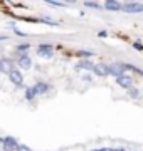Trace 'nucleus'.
I'll return each instance as SVG.
<instances>
[{
  "instance_id": "nucleus-1",
  "label": "nucleus",
  "mask_w": 143,
  "mask_h": 151,
  "mask_svg": "<svg viewBox=\"0 0 143 151\" xmlns=\"http://www.w3.org/2000/svg\"><path fill=\"white\" fill-rule=\"evenodd\" d=\"M123 12H128V14H140L143 12V4L140 2H126L125 5H121Z\"/></svg>"
},
{
  "instance_id": "nucleus-2",
  "label": "nucleus",
  "mask_w": 143,
  "mask_h": 151,
  "mask_svg": "<svg viewBox=\"0 0 143 151\" xmlns=\"http://www.w3.org/2000/svg\"><path fill=\"white\" fill-rule=\"evenodd\" d=\"M37 54L40 55V57H46V59H49V57H52V47L51 45H47V44H40L37 47Z\"/></svg>"
},
{
  "instance_id": "nucleus-3",
  "label": "nucleus",
  "mask_w": 143,
  "mask_h": 151,
  "mask_svg": "<svg viewBox=\"0 0 143 151\" xmlns=\"http://www.w3.org/2000/svg\"><path fill=\"white\" fill-rule=\"evenodd\" d=\"M9 79H10L12 84H15V86H22L24 77H22V74H20L17 69H12L10 72H9Z\"/></svg>"
},
{
  "instance_id": "nucleus-4",
  "label": "nucleus",
  "mask_w": 143,
  "mask_h": 151,
  "mask_svg": "<svg viewBox=\"0 0 143 151\" xmlns=\"http://www.w3.org/2000/svg\"><path fill=\"white\" fill-rule=\"evenodd\" d=\"M116 81V84H120L121 87H131V76H126V74H121V76H118L115 79Z\"/></svg>"
},
{
  "instance_id": "nucleus-5",
  "label": "nucleus",
  "mask_w": 143,
  "mask_h": 151,
  "mask_svg": "<svg viewBox=\"0 0 143 151\" xmlns=\"http://www.w3.org/2000/svg\"><path fill=\"white\" fill-rule=\"evenodd\" d=\"M93 72L99 77H105V76L110 74V70H108V65L106 64H94L93 65Z\"/></svg>"
},
{
  "instance_id": "nucleus-6",
  "label": "nucleus",
  "mask_w": 143,
  "mask_h": 151,
  "mask_svg": "<svg viewBox=\"0 0 143 151\" xmlns=\"http://www.w3.org/2000/svg\"><path fill=\"white\" fill-rule=\"evenodd\" d=\"M108 70H110V74H113L115 77L125 74V67H123V64H111V65H108Z\"/></svg>"
},
{
  "instance_id": "nucleus-7",
  "label": "nucleus",
  "mask_w": 143,
  "mask_h": 151,
  "mask_svg": "<svg viewBox=\"0 0 143 151\" xmlns=\"http://www.w3.org/2000/svg\"><path fill=\"white\" fill-rule=\"evenodd\" d=\"M17 146H19V143H17L15 138H12V136H9V138H5V139H4V148H5V150L15 151Z\"/></svg>"
},
{
  "instance_id": "nucleus-8",
  "label": "nucleus",
  "mask_w": 143,
  "mask_h": 151,
  "mask_svg": "<svg viewBox=\"0 0 143 151\" xmlns=\"http://www.w3.org/2000/svg\"><path fill=\"white\" fill-rule=\"evenodd\" d=\"M10 70H12V60L10 59H2L0 60V72L9 74Z\"/></svg>"
},
{
  "instance_id": "nucleus-9",
  "label": "nucleus",
  "mask_w": 143,
  "mask_h": 151,
  "mask_svg": "<svg viewBox=\"0 0 143 151\" xmlns=\"http://www.w3.org/2000/svg\"><path fill=\"white\" fill-rule=\"evenodd\" d=\"M32 89H34V92H35V94H44V92L49 91V86H47L46 82H37Z\"/></svg>"
},
{
  "instance_id": "nucleus-10",
  "label": "nucleus",
  "mask_w": 143,
  "mask_h": 151,
  "mask_svg": "<svg viewBox=\"0 0 143 151\" xmlns=\"http://www.w3.org/2000/svg\"><path fill=\"white\" fill-rule=\"evenodd\" d=\"M19 65H20L22 69H29V67L32 65V60L29 59L27 55H20V59H19Z\"/></svg>"
},
{
  "instance_id": "nucleus-11",
  "label": "nucleus",
  "mask_w": 143,
  "mask_h": 151,
  "mask_svg": "<svg viewBox=\"0 0 143 151\" xmlns=\"http://www.w3.org/2000/svg\"><path fill=\"white\" fill-rule=\"evenodd\" d=\"M105 7L108 9V10H120L121 9V4L120 2H113V0H108L105 4Z\"/></svg>"
},
{
  "instance_id": "nucleus-12",
  "label": "nucleus",
  "mask_w": 143,
  "mask_h": 151,
  "mask_svg": "<svg viewBox=\"0 0 143 151\" xmlns=\"http://www.w3.org/2000/svg\"><path fill=\"white\" fill-rule=\"evenodd\" d=\"M93 62H89V60H79V62H77V67H79V69H86V70H91L93 69Z\"/></svg>"
},
{
  "instance_id": "nucleus-13",
  "label": "nucleus",
  "mask_w": 143,
  "mask_h": 151,
  "mask_svg": "<svg viewBox=\"0 0 143 151\" xmlns=\"http://www.w3.org/2000/svg\"><path fill=\"white\" fill-rule=\"evenodd\" d=\"M27 49H29V44H20V45H17V54L19 55H27L25 54Z\"/></svg>"
},
{
  "instance_id": "nucleus-14",
  "label": "nucleus",
  "mask_w": 143,
  "mask_h": 151,
  "mask_svg": "<svg viewBox=\"0 0 143 151\" xmlns=\"http://www.w3.org/2000/svg\"><path fill=\"white\" fill-rule=\"evenodd\" d=\"M128 94H130L131 97H135V99H136V97L140 96V91H138L136 87H128Z\"/></svg>"
},
{
  "instance_id": "nucleus-15",
  "label": "nucleus",
  "mask_w": 143,
  "mask_h": 151,
  "mask_svg": "<svg viewBox=\"0 0 143 151\" xmlns=\"http://www.w3.org/2000/svg\"><path fill=\"white\" fill-rule=\"evenodd\" d=\"M34 96H35L34 89H32V87H29L27 91H25V99H29V101H30V99H34Z\"/></svg>"
},
{
  "instance_id": "nucleus-16",
  "label": "nucleus",
  "mask_w": 143,
  "mask_h": 151,
  "mask_svg": "<svg viewBox=\"0 0 143 151\" xmlns=\"http://www.w3.org/2000/svg\"><path fill=\"white\" fill-rule=\"evenodd\" d=\"M77 55H81V57H91L93 55V52H88V50H79V52H76Z\"/></svg>"
},
{
  "instance_id": "nucleus-17",
  "label": "nucleus",
  "mask_w": 143,
  "mask_h": 151,
  "mask_svg": "<svg viewBox=\"0 0 143 151\" xmlns=\"http://www.w3.org/2000/svg\"><path fill=\"white\" fill-rule=\"evenodd\" d=\"M15 151H32V150H30L29 146H25V145H19V146H17V150H15Z\"/></svg>"
},
{
  "instance_id": "nucleus-18",
  "label": "nucleus",
  "mask_w": 143,
  "mask_h": 151,
  "mask_svg": "<svg viewBox=\"0 0 143 151\" xmlns=\"http://www.w3.org/2000/svg\"><path fill=\"white\" fill-rule=\"evenodd\" d=\"M84 5H86V7H93V9H98L99 4H96V2H86Z\"/></svg>"
},
{
  "instance_id": "nucleus-19",
  "label": "nucleus",
  "mask_w": 143,
  "mask_h": 151,
  "mask_svg": "<svg viewBox=\"0 0 143 151\" xmlns=\"http://www.w3.org/2000/svg\"><path fill=\"white\" fill-rule=\"evenodd\" d=\"M133 47L136 49V50H142L143 45H142V42H135V44H133Z\"/></svg>"
},
{
  "instance_id": "nucleus-20",
  "label": "nucleus",
  "mask_w": 143,
  "mask_h": 151,
  "mask_svg": "<svg viewBox=\"0 0 143 151\" xmlns=\"http://www.w3.org/2000/svg\"><path fill=\"white\" fill-rule=\"evenodd\" d=\"M98 35H99V37H106V35H108V34H106V32H105V30H101V32H99V34H98Z\"/></svg>"
},
{
  "instance_id": "nucleus-21",
  "label": "nucleus",
  "mask_w": 143,
  "mask_h": 151,
  "mask_svg": "<svg viewBox=\"0 0 143 151\" xmlns=\"http://www.w3.org/2000/svg\"><path fill=\"white\" fill-rule=\"evenodd\" d=\"M0 148H4V139L0 138Z\"/></svg>"
},
{
  "instance_id": "nucleus-22",
  "label": "nucleus",
  "mask_w": 143,
  "mask_h": 151,
  "mask_svg": "<svg viewBox=\"0 0 143 151\" xmlns=\"http://www.w3.org/2000/svg\"><path fill=\"white\" fill-rule=\"evenodd\" d=\"M101 151H111V148H103Z\"/></svg>"
},
{
  "instance_id": "nucleus-23",
  "label": "nucleus",
  "mask_w": 143,
  "mask_h": 151,
  "mask_svg": "<svg viewBox=\"0 0 143 151\" xmlns=\"http://www.w3.org/2000/svg\"><path fill=\"white\" fill-rule=\"evenodd\" d=\"M111 151H123V150H121V148H120V150H111Z\"/></svg>"
},
{
  "instance_id": "nucleus-24",
  "label": "nucleus",
  "mask_w": 143,
  "mask_h": 151,
  "mask_svg": "<svg viewBox=\"0 0 143 151\" xmlns=\"http://www.w3.org/2000/svg\"><path fill=\"white\" fill-rule=\"evenodd\" d=\"M91 151H101V150H91Z\"/></svg>"
},
{
  "instance_id": "nucleus-25",
  "label": "nucleus",
  "mask_w": 143,
  "mask_h": 151,
  "mask_svg": "<svg viewBox=\"0 0 143 151\" xmlns=\"http://www.w3.org/2000/svg\"><path fill=\"white\" fill-rule=\"evenodd\" d=\"M4 151H10V150H4Z\"/></svg>"
}]
</instances>
